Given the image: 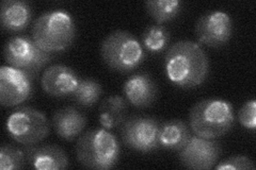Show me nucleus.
Segmentation results:
<instances>
[{
  "instance_id": "7ed1b4c3",
  "label": "nucleus",
  "mask_w": 256,
  "mask_h": 170,
  "mask_svg": "<svg viewBox=\"0 0 256 170\" xmlns=\"http://www.w3.org/2000/svg\"><path fill=\"white\" fill-rule=\"evenodd\" d=\"M31 37L46 52L58 53L68 50L76 37V26L72 15L64 10L43 13L36 19Z\"/></svg>"
},
{
  "instance_id": "4be33fe9",
  "label": "nucleus",
  "mask_w": 256,
  "mask_h": 170,
  "mask_svg": "<svg viewBox=\"0 0 256 170\" xmlns=\"http://www.w3.org/2000/svg\"><path fill=\"white\" fill-rule=\"evenodd\" d=\"M217 170H254V162L244 156H235L219 162L217 166H214Z\"/></svg>"
},
{
  "instance_id": "2eb2a0df",
  "label": "nucleus",
  "mask_w": 256,
  "mask_h": 170,
  "mask_svg": "<svg viewBox=\"0 0 256 170\" xmlns=\"http://www.w3.org/2000/svg\"><path fill=\"white\" fill-rule=\"evenodd\" d=\"M88 124L84 113L75 107H66L56 111L52 126L56 133L62 140L74 141L82 134Z\"/></svg>"
},
{
  "instance_id": "423d86ee",
  "label": "nucleus",
  "mask_w": 256,
  "mask_h": 170,
  "mask_svg": "<svg viewBox=\"0 0 256 170\" xmlns=\"http://www.w3.org/2000/svg\"><path fill=\"white\" fill-rule=\"evenodd\" d=\"M6 131L12 139L22 146L36 145L50 132V125L41 111L30 107L14 110L6 119Z\"/></svg>"
},
{
  "instance_id": "39448f33",
  "label": "nucleus",
  "mask_w": 256,
  "mask_h": 170,
  "mask_svg": "<svg viewBox=\"0 0 256 170\" xmlns=\"http://www.w3.org/2000/svg\"><path fill=\"white\" fill-rule=\"evenodd\" d=\"M102 58L114 71L128 74L139 67L146 59L141 43L130 32L116 30L102 40L100 45Z\"/></svg>"
},
{
  "instance_id": "f03ea898",
  "label": "nucleus",
  "mask_w": 256,
  "mask_h": 170,
  "mask_svg": "<svg viewBox=\"0 0 256 170\" xmlns=\"http://www.w3.org/2000/svg\"><path fill=\"white\" fill-rule=\"evenodd\" d=\"M235 124L234 108L223 99H204L196 103L189 113L191 131L207 140H217L228 133Z\"/></svg>"
},
{
  "instance_id": "9b49d317",
  "label": "nucleus",
  "mask_w": 256,
  "mask_h": 170,
  "mask_svg": "<svg viewBox=\"0 0 256 170\" xmlns=\"http://www.w3.org/2000/svg\"><path fill=\"white\" fill-rule=\"evenodd\" d=\"M221 156V146L216 140L192 135L178 151L180 164L188 169L208 170L214 167Z\"/></svg>"
},
{
  "instance_id": "f257e3e1",
  "label": "nucleus",
  "mask_w": 256,
  "mask_h": 170,
  "mask_svg": "<svg viewBox=\"0 0 256 170\" xmlns=\"http://www.w3.org/2000/svg\"><path fill=\"white\" fill-rule=\"evenodd\" d=\"M168 79L180 88L201 86L210 75V59L196 42L182 39L168 49L164 56Z\"/></svg>"
},
{
  "instance_id": "a211bd4d",
  "label": "nucleus",
  "mask_w": 256,
  "mask_h": 170,
  "mask_svg": "<svg viewBox=\"0 0 256 170\" xmlns=\"http://www.w3.org/2000/svg\"><path fill=\"white\" fill-rule=\"evenodd\" d=\"M171 33L164 25H150L144 29L141 36V45L144 51L158 54L166 49L170 43Z\"/></svg>"
},
{
  "instance_id": "aec40b11",
  "label": "nucleus",
  "mask_w": 256,
  "mask_h": 170,
  "mask_svg": "<svg viewBox=\"0 0 256 170\" xmlns=\"http://www.w3.org/2000/svg\"><path fill=\"white\" fill-rule=\"evenodd\" d=\"M102 94V87L94 79H80L76 91L70 97L82 107L90 108L98 102Z\"/></svg>"
},
{
  "instance_id": "ddd939ff",
  "label": "nucleus",
  "mask_w": 256,
  "mask_h": 170,
  "mask_svg": "<svg viewBox=\"0 0 256 170\" xmlns=\"http://www.w3.org/2000/svg\"><path fill=\"white\" fill-rule=\"evenodd\" d=\"M123 92L126 100L134 107L144 109L155 103L159 95V87L148 72H137L125 81Z\"/></svg>"
},
{
  "instance_id": "6e6552de",
  "label": "nucleus",
  "mask_w": 256,
  "mask_h": 170,
  "mask_svg": "<svg viewBox=\"0 0 256 170\" xmlns=\"http://www.w3.org/2000/svg\"><path fill=\"white\" fill-rule=\"evenodd\" d=\"M162 123L152 116L134 115L121 126L122 141L125 146L134 151L142 153L152 152L158 149V134Z\"/></svg>"
},
{
  "instance_id": "dca6fc26",
  "label": "nucleus",
  "mask_w": 256,
  "mask_h": 170,
  "mask_svg": "<svg viewBox=\"0 0 256 170\" xmlns=\"http://www.w3.org/2000/svg\"><path fill=\"white\" fill-rule=\"evenodd\" d=\"M32 18V6L25 0H4L0 7V19L6 31L25 30Z\"/></svg>"
},
{
  "instance_id": "b1692460",
  "label": "nucleus",
  "mask_w": 256,
  "mask_h": 170,
  "mask_svg": "<svg viewBox=\"0 0 256 170\" xmlns=\"http://www.w3.org/2000/svg\"><path fill=\"white\" fill-rule=\"evenodd\" d=\"M238 118L240 124L246 129L255 131L256 129V101L255 99L248 100L239 111Z\"/></svg>"
},
{
  "instance_id": "412c9836",
  "label": "nucleus",
  "mask_w": 256,
  "mask_h": 170,
  "mask_svg": "<svg viewBox=\"0 0 256 170\" xmlns=\"http://www.w3.org/2000/svg\"><path fill=\"white\" fill-rule=\"evenodd\" d=\"M27 157L24 150L13 145H4L0 149V169L18 170L26 165Z\"/></svg>"
},
{
  "instance_id": "1a4fd4ad",
  "label": "nucleus",
  "mask_w": 256,
  "mask_h": 170,
  "mask_svg": "<svg viewBox=\"0 0 256 170\" xmlns=\"http://www.w3.org/2000/svg\"><path fill=\"white\" fill-rule=\"evenodd\" d=\"M34 80L26 71L4 65L0 68V103L2 107H18L28 100L34 92Z\"/></svg>"
},
{
  "instance_id": "9d476101",
  "label": "nucleus",
  "mask_w": 256,
  "mask_h": 170,
  "mask_svg": "<svg viewBox=\"0 0 256 170\" xmlns=\"http://www.w3.org/2000/svg\"><path fill=\"white\" fill-rule=\"evenodd\" d=\"M233 20L223 11L203 14L196 21V35L198 42L210 48H219L228 43L233 35Z\"/></svg>"
},
{
  "instance_id": "4468645a",
  "label": "nucleus",
  "mask_w": 256,
  "mask_h": 170,
  "mask_svg": "<svg viewBox=\"0 0 256 170\" xmlns=\"http://www.w3.org/2000/svg\"><path fill=\"white\" fill-rule=\"evenodd\" d=\"M29 165L38 170H63L70 166L68 157L58 146H24Z\"/></svg>"
},
{
  "instance_id": "f8f14e48",
  "label": "nucleus",
  "mask_w": 256,
  "mask_h": 170,
  "mask_svg": "<svg viewBox=\"0 0 256 170\" xmlns=\"http://www.w3.org/2000/svg\"><path fill=\"white\" fill-rule=\"evenodd\" d=\"M80 82L77 72L63 64H54L47 67L41 78L44 92L52 97H70Z\"/></svg>"
},
{
  "instance_id": "0eeeda50",
  "label": "nucleus",
  "mask_w": 256,
  "mask_h": 170,
  "mask_svg": "<svg viewBox=\"0 0 256 170\" xmlns=\"http://www.w3.org/2000/svg\"><path fill=\"white\" fill-rule=\"evenodd\" d=\"M4 55L8 65L26 71L34 79L54 56L40 48L34 38L27 35L9 38L4 48Z\"/></svg>"
},
{
  "instance_id": "20e7f679",
  "label": "nucleus",
  "mask_w": 256,
  "mask_h": 170,
  "mask_svg": "<svg viewBox=\"0 0 256 170\" xmlns=\"http://www.w3.org/2000/svg\"><path fill=\"white\" fill-rule=\"evenodd\" d=\"M120 151L116 136L104 128L93 129L79 136L75 147L80 165L94 170L114 168L118 162Z\"/></svg>"
},
{
  "instance_id": "f3484780",
  "label": "nucleus",
  "mask_w": 256,
  "mask_h": 170,
  "mask_svg": "<svg viewBox=\"0 0 256 170\" xmlns=\"http://www.w3.org/2000/svg\"><path fill=\"white\" fill-rule=\"evenodd\" d=\"M190 127L180 119H171L160 125L158 141L162 148L180 151L190 140Z\"/></svg>"
},
{
  "instance_id": "6ab92c4d",
  "label": "nucleus",
  "mask_w": 256,
  "mask_h": 170,
  "mask_svg": "<svg viewBox=\"0 0 256 170\" xmlns=\"http://www.w3.org/2000/svg\"><path fill=\"white\" fill-rule=\"evenodd\" d=\"M182 6L184 3L180 0H148L146 2L148 13L159 25L175 19Z\"/></svg>"
},
{
  "instance_id": "5701e85b",
  "label": "nucleus",
  "mask_w": 256,
  "mask_h": 170,
  "mask_svg": "<svg viewBox=\"0 0 256 170\" xmlns=\"http://www.w3.org/2000/svg\"><path fill=\"white\" fill-rule=\"evenodd\" d=\"M128 107V101L124 97L120 95L109 96L106 99H104L100 103V111H105L111 114L118 115V116H126V110Z\"/></svg>"
}]
</instances>
